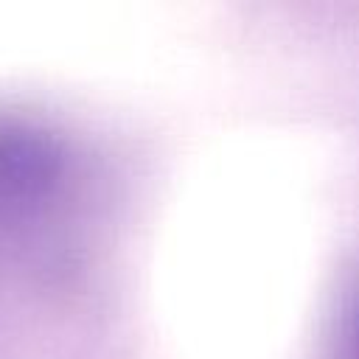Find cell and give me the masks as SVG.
<instances>
[{"mask_svg":"<svg viewBox=\"0 0 359 359\" xmlns=\"http://www.w3.org/2000/svg\"><path fill=\"white\" fill-rule=\"evenodd\" d=\"M65 174L67 157L48 132L0 118V224L45 208Z\"/></svg>","mask_w":359,"mask_h":359,"instance_id":"1","label":"cell"},{"mask_svg":"<svg viewBox=\"0 0 359 359\" xmlns=\"http://www.w3.org/2000/svg\"><path fill=\"white\" fill-rule=\"evenodd\" d=\"M342 359H359V294L351 306L348 325H345V342H342Z\"/></svg>","mask_w":359,"mask_h":359,"instance_id":"2","label":"cell"}]
</instances>
